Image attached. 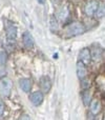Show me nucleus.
I'll list each match as a JSON object with an SVG mask.
<instances>
[{
    "instance_id": "nucleus-11",
    "label": "nucleus",
    "mask_w": 105,
    "mask_h": 120,
    "mask_svg": "<svg viewBox=\"0 0 105 120\" xmlns=\"http://www.w3.org/2000/svg\"><path fill=\"white\" fill-rule=\"evenodd\" d=\"M19 86L24 93H29L32 90V80L29 78H22L19 80Z\"/></svg>"
},
{
    "instance_id": "nucleus-6",
    "label": "nucleus",
    "mask_w": 105,
    "mask_h": 120,
    "mask_svg": "<svg viewBox=\"0 0 105 120\" xmlns=\"http://www.w3.org/2000/svg\"><path fill=\"white\" fill-rule=\"evenodd\" d=\"M40 91L42 93H48L52 89V80L47 76H42L39 80Z\"/></svg>"
},
{
    "instance_id": "nucleus-18",
    "label": "nucleus",
    "mask_w": 105,
    "mask_h": 120,
    "mask_svg": "<svg viewBox=\"0 0 105 120\" xmlns=\"http://www.w3.org/2000/svg\"><path fill=\"white\" fill-rule=\"evenodd\" d=\"M3 113H4V103L2 100H0V117L3 115Z\"/></svg>"
},
{
    "instance_id": "nucleus-3",
    "label": "nucleus",
    "mask_w": 105,
    "mask_h": 120,
    "mask_svg": "<svg viewBox=\"0 0 105 120\" xmlns=\"http://www.w3.org/2000/svg\"><path fill=\"white\" fill-rule=\"evenodd\" d=\"M5 36L8 43H14L17 38V27L12 21L5 20Z\"/></svg>"
},
{
    "instance_id": "nucleus-17",
    "label": "nucleus",
    "mask_w": 105,
    "mask_h": 120,
    "mask_svg": "<svg viewBox=\"0 0 105 120\" xmlns=\"http://www.w3.org/2000/svg\"><path fill=\"white\" fill-rule=\"evenodd\" d=\"M89 86H91V81H89L88 79H86V78L81 79V87H82L83 90L89 89Z\"/></svg>"
},
{
    "instance_id": "nucleus-1",
    "label": "nucleus",
    "mask_w": 105,
    "mask_h": 120,
    "mask_svg": "<svg viewBox=\"0 0 105 120\" xmlns=\"http://www.w3.org/2000/svg\"><path fill=\"white\" fill-rule=\"evenodd\" d=\"M86 31V27L83 23L81 22H72L66 26L65 32L67 34V36L69 37H75V36H79V35H82V34L85 33Z\"/></svg>"
},
{
    "instance_id": "nucleus-8",
    "label": "nucleus",
    "mask_w": 105,
    "mask_h": 120,
    "mask_svg": "<svg viewBox=\"0 0 105 120\" xmlns=\"http://www.w3.org/2000/svg\"><path fill=\"white\" fill-rule=\"evenodd\" d=\"M22 42L26 50H31V49H33L34 45H35V41H34L33 36H32V34L29 33V32H24V33H23Z\"/></svg>"
},
{
    "instance_id": "nucleus-2",
    "label": "nucleus",
    "mask_w": 105,
    "mask_h": 120,
    "mask_svg": "<svg viewBox=\"0 0 105 120\" xmlns=\"http://www.w3.org/2000/svg\"><path fill=\"white\" fill-rule=\"evenodd\" d=\"M13 89V82L10 77L3 76L0 78V95L2 97H8Z\"/></svg>"
},
{
    "instance_id": "nucleus-15",
    "label": "nucleus",
    "mask_w": 105,
    "mask_h": 120,
    "mask_svg": "<svg viewBox=\"0 0 105 120\" xmlns=\"http://www.w3.org/2000/svg\"><path fill=\"white\" fill-rule=\"evenodd\" d=\"M91 59L93 60H99L101 58L102 51L100 50V49H94L91 52Z\"/></svg>"
},
{
    "instance_id": "nucleus-10",
    "label": "nucleus",
    "mask_w": 105,
    "mask_h": 120,
    "mask_svg": "<svg viewBox=\"0 0 105 120\" xmlns=\"http://www.w3.org/2000/svg\"><path fill=\"white\" fill-rule=\"evenodd\" d=\"M77 76H78V78L80 79V80L83 78H86V76H87L86 66H85V64L83 63L82 61H80V60L77 62Z\"/></svg>"
},
{
    "instance_id": "nucleus-16",
    "label": "nucleus",
    "mask_w": 105,
    "mask_h": 120,
    "mask_svg": "<svg viewBox=\"0 0 105 120\" xmlns=\"http://www.w3.org/2000/svg\"><path fill=\"white\" fill-rule=\"evenodd\" d=\"M7 61V54L4 51H0V66L4 65Z\"/></svg>"
},
{
    "instance_id": "nucleus-5",
    "label": "nucleus",
    "mask_w": 105,
    "mask_h": 120,
    "mask_svg": "<svg viewBox=\"0 0 105 120\" xmlns=\"http://www.w3.org/2000/svg\"><path fill=\"white\" fill-rule=\"evenodd\" d=\"M98 6H99V2L97 0H88L85 4V8H84V12L85 14L87 15L88 17H91L96 14L98 10Z\"/></svg>"
},
{
    "instance_id": "nucleus-4",
    "label": "nucleus",
    "mask_w": 105,
    "mask_h": 120,
    "mask_svg": "<svg viewBox=\"0 0 105 120\" xmlns=\"http://www.w3.org/2000/svg\"><path fill=\"white\" fill-rule=\"evenodd\" d=\"M43 100H44V95L41 91H35L29 94V101H31V103L33 105L35 106L41 105Z\"/></svg>"
},
{
    "instance_id": "nucleus-14",
    "label": "nucleus",
    "mask_w": 105,
    "mask_h": 120,
    "mask_svg": "<svg viewBox=\"0 0 105 120\" xmlns=\"http://www.w3.org/2000/svg\"><path fill=\"white\" fill-rule=\"evenodd\" d=\"M96 17H98V18H103L105 16V2L103 3H101L99 6H98V10L97 12H96Z\"/></svg>"
},
{
    "instance_id": "nucleus-20",
    "label": "nucleus",
    "mask_w": 105,
    "mask_h": 120,
    "mask_svg": "<svg viewBox=\"0 0 105 120\" xmlns=\"http://www.w3.org/2000/svg\"><path fill=\"white\" fill-rule=\"evenodd\" d=\"M38 1V3H40V4H44L45 3V0H37Z\"/></svg>"
},
{
    "instance_id": "nucleus-13",
    "label": "nucleus",
    "mask_w": 105,
    "mask_h": 120,
    "mask_svg": "<svg viewBox=\"0 0 105 120\" xmlns=\"http://www.w3.org/2000/svg\"><path fill=\"white\" fill-rule=\"evenodd\" d=\"M81 98H82V100H83L84 105L87 106L89 103H91V99H93V94H91V92L89 91L88 89L83 90L82 93H81Z\"/></svg>"
},
{
    "instance_id": "nucleus-7",
    "label": "nucleus",
    "mask_w": 105,
    "mask_h": 120,
    "mask_svg": "<svg viewBox=\"0 0 105 120\" xmlns=\"http://www.w3.org/2000/svg\"><path fill=\"white\" fill-rule=\"evenodd\" d=\"M69 17V10L66 5H63L58 10L57 14H56V18L57 20H59L60 22H65Z\"/></svg>"
},
{
    "instance_id": "nucleus-12",
    "label": "nucleus",
    "mask_w": 105,
    "mask_h": 120,
    "mask_svg": "<svg viewBox=\"0 0 105 120\" xmlns=\"http://www.w3.org/2000/svg\"><path fill=\"white\" fill-rule=\"evenodd\" d=\"M101 109H102V104L100 102V100L98 99H91V103H89V110L91 112L93 113L94 115H97L101 112Z\"/></svg>"
},
{
    "instance_id": "nucleus-19",
    "label": "nucleus",
    "mask_w": 105,
    "mask_h": 120,
    "mask_svg": "<svg viewBox=\"0 0 105 120\" xmlns=\"http://www.w3.org/2000/svg\"><path fill=\"white\" fill-rule=\"evenodd\" d=\"M21 119H31V117H29L27 115H23V116L21 117Z\"/></svg>"
},
{
    "instance_id": "nucleus-9",
    "label": "nucleus",
    "mask_w": 105,
    "mask_h": 120,
    "mask_svg": "<svg viewBox=\"0 0 105 120\" xmlns=\"http://www.w3.org/2000/svg\"><path fill=\"white\" fill-rule=\"evenodd\" d=\"M79 60L82 61L84 64H87V63L91 62V51H89V49L84 48L80 51V53H79Z\"/></svg>"
}]
</instances>
